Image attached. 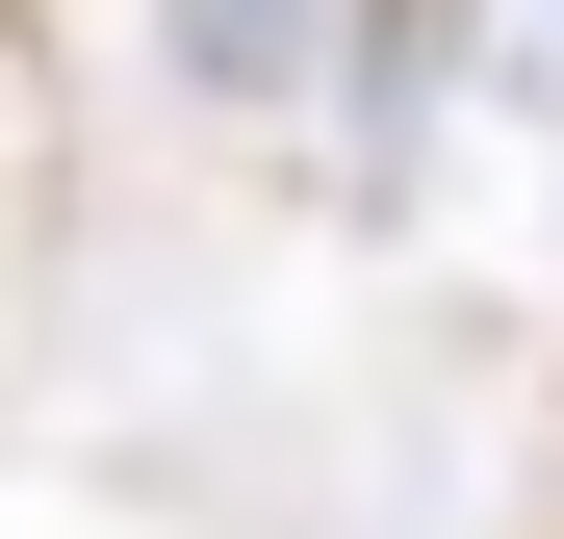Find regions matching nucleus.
<instances>
[{
  "label": "nucleus",
  "mask_w": 564,
  "mask_h": 539,
  "mask_svg": "<svg viewBox=\"0 0 564 539\" xmlns=\"http://www.w3.org/2000/svg\"><path fill=\"white\" fill-rule=\"evenodd\" d=\"M180 77L206 104H308V0H180Z\"/></svg>",
  "instance_id": "f257e3e1"
}]
</instances>
